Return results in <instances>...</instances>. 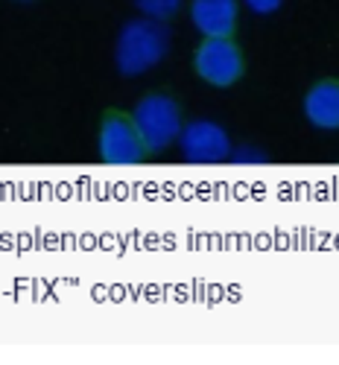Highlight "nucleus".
Instances as JSON below:
<instances>
[{"mask_svg": "<svg viewBox=\"0 0 339 365\" xmlns=\"http://www.w3.org/2000/svg\"><path fill=\"white\" fill-rule=\"evenodd\" d=\"M243 9H249L252 15L258 18H266V15H275L281 6H284V0H240Z\"/></svg>", "mask_w": 339, "mask_h": 365, "instance_id": "1a4fd4ad", "label": "nucleus"}, {"mask_svg": "<svg viewBox=\"0 0 339 365\" xmlns=\"http://www.w3.org/2000/svg\"><path fill=\"white\" fill-rule=\"evenodd\" d=\"M184 0H135V6L146 15V18H156V21H170L176 18V12L181 9Z\"/></svg>", "mask_w": 339, "mask_h": 365, "instance_id": "6e6552de", "label": "nucleus"}, {"mask_svg": "<svg viewBox=\"0 0 339 365\" xmlns=\"http://www.w3.org/2000/svg\"><path fill=\"white\" fill-rule=\"evenodd\" d=\"M301 114L307 126L319 132H336L339 129V79H319L307 88L301 100Z\"/></svg>", "mask_w": 339, "mask_h": 365, "instance_id": "0eeeda50", "label": "nucleus"}, {"mask_svg": "<svg viewBox=\"0 0 339 365\" xmlns=\"http://www.w3.org/2000/svg\"><path fill=\"white\" fill-rule=\"evenodd\" d=\"M97 155L108 167H135L146 158V146L126 111H106L97 132Z\"/></svg>", "mask_w": 339, "mask_h": 365, "instance_id": "7ed1b4c3", "label": "nucleus"}, {"mask_svg": "<svg viewBox=\"0 0 339 365\" xmlns=\"http://www.w3.org/2000/svg\"><path fill=\"white\" fill-rule=\"evenodd\" d=\"M191 26L202 38H226L237 29L240 0H191Z\"/></svg>", "mask_w": 339, "mask_h": 365, "instance_id": "423d86ee", "label": "nucleus"}, {"mask_svg": "<svg viewBox=\"0 0 339 365\" xmlns=\"http://www.w3.org/2000/svg\"><path fill=\"white\" fill-rule=\"evenodd\" d=\"M231 138L213 120H191L178 135V155L188 164H223L231 158Z\"/></svg>", "mask_w": 339, "mask_h": 365, "instance_id": "39448f33", "label": "nucleus"}, {"mask_svg": "<svg viewBox=\"0 0 339 365\" xmlns=\"http://www.w3.org/2000/svg\"><path fill=\"white\" fill-rule=\"evenodd\" d=\"M132 120H135V129L146 146V152H164L167 146H173L184 129V120H181V108L178 103L170 97V94H146L135 111H132Z\"/></svg>", "mask_w": 339, "mask_h": 365, "instance_id": "f03ea898", "label": "nucleus"}, {"mask_svg": "<svg viewBox=\"0 0 339 365\" xmlns=\"http://www.w3.org/2000/svg\"><path fill=\"white\" fill-rule=\"evenodd\" d=\"M15 4H33V0H15Z\"/></svg>", "mask_w": 339, "mask_h": 365, "instance_id": "9d476101", "label": "nucleus"}, {"mask_svg": "<svg viewBox=\"0 0 339 365\" xmlns=\"http://www.w3.org/2000/svg\"><path fill=\"white\" fill-rule=\"evenodd\" d=\"M173 36L167 29V21L156 18H132L120 26L114 41V68L120 76H143L152 68H158L170 56Z\"/></svg>", "mask_w": 339, "mask_h": 365, "instance_id": "f257e3e1", "label": "nucleus"}, {"mask_svg": "<svg viewBox=\"0 0 339 365\" xmlns=\"http://www.w3.org/2000/svg\"><path fill=\"white\" fill-rule=\"evenodd\" d=\"M193 71L211 88H231L243 79L246 58H243L240 44L231 36L202 38V44L193 53Z\"/></svg>", "mask_w": 339, "mask_h": 365, "instance_id": "20e7f679", "label": "nucleus"}]
</instances>
